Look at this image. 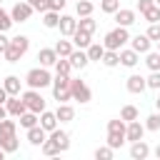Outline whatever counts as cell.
Wrapping results in <instances>:
<instances>
[{
	"label": "cell",
	"instance_id": "obj_22",
	"mask_svg": "<svg viewBox=\"0 0 160 160\" xmlns=\"http://www.w3.org/2000/svg\"><path fill=\"white\" fill-rule=\"evenodd\" d=\"M38 60H40V65H42V68H52V65H55V60H58L55 48H40V50H38Z\"/></svg>",
	"mask_w": 160,
	"mask_h": 160
},
{
	"label": "cell",
	"instance_id": "obj_29",
	"mask_svg": "<svg viewBox=\"0 0 160 160\" xmlns=\"http://www.w3.org/2000/svg\"><path fill=\"white\" fill-rule=\"evenodd\" d=\"M100 62H102L105 68H118V65H120V55H118V50H105L102 58H100Z\"/></svg>",
	"mask_w": 160,
	"mask_h": 160
},
{
	"label": "cell",
	"instance_id": "obj_10",
	"mask_svg": "<svg viewBox=\"0 0 160 160\" xmlns=\"http://www.w3.org/2000/svg\"><path fill=\"white\" fill-rule=\"evenodd\" d=\"M148 130H145V125L140 122V118L138 120H130L128 125H125V140L128 142H135V140H142V135H145Z\"/></svg>",
	"mask_w": 160,
	"mask_h": 160
},
{
	"label": "cell",
	"instance_id": "obj_27",
	"mask_svg": "<svg viewBox=\"0 0 160 160\" xmlns=\"http://www.w3.org/2000/svg\"><path fill=\"white\" fill-rule=\"evenodd\" d=\"M52 48H55V52H58V58H68V55H70V52L75 50V45H72V40H68V38H65V40H58V42H55Z\"/></svg>",
	"mask_w": 160,
	"mask_h": 160
},
{
	"label": "cell",
	"instance_id": "obj_28",
	"mask_svg": "<svg viewBox=\"0 0 160 160\" xmlns=\"http://www.w3.org/2000/svg\"><path fill=\"white\" fill-rule=\"evenodd\" d=\"M18 120H20V128H25V130H28V128H32V125H38V122H40V115H38V112H32V110H25Z\"/></svg>",
	"mask_w": 160,
	"mask_h": 160
},
{
	"label": "cell",
	"instance_id": "obj_18",
	"mask_svg": "<svg viewBox=\"0 0 160 160\" xmlns=\"http://www.w3.org/2000/svg\"><path fill=\"white\" fill-rule=\"evenodd\" d=\"M130 48H132L135 52L145 55L148 50H152V40H150L148 35H135V38H130Z\"/></svg>",
	"mask_w": 160,
	"mask_h": 160
},
{
	"label": "cell",
	"instance_id": "obj_35",
	"mask_svg": "<svg viewBox=\"0 0 160 160\" xmlns=\"http://www.w3.org/2000/svg\"><path fill=\"white\" fill-rule=\"evenodd\" d=\"M145 130H150V132H158L160 130V112H150L148 118H145Z\"/></svg>",
	"mask_w": 160,
	"mask_h": 160
},
{
	"label": "cell",
	"instance_id": "obj_49",
	"mask_svg": "<svg viewBox=\"0 0 160 160\" xmlns=\"http://www.w3.org/2000/svg\"><path fill=\"white\" fill-rule=\"evenodd\" d=\"M150 152H152V155H155V158L160 160V142H158V145H155V150H150Z\"/></svg>",
	"mask_w": 160,
	"mask_h": 160
},
{
	"label": "cell",
	"instance_id": "obj_11",
	"mask_svg": "<svg viewBox=\"0 0 160 160\" xmlns=\"http://www.w3.org/2000/svg\"><path fill=\"white\" fill-rule=\"evenodd\" d=\"M112 18H115V22H118V25L130 28V25L138 20V12H135V10H130V8H118V10L112 12Z\"/></svg>",
	"mask_w": 160,
	"mask_h": 160
},
{
	"label": "cell",
	"instance_id": "obj_6",
	"mask_svg": "<svg viewBox=\"0 0 160 160\" xmlns=\"http://www.w3.org/2000/svg\"><path fill=\"white\" fill-rule=\"evenodd\" d=\"M52 98L58 102H70V75H55L52 78Z\"/></svg>",
	"mask_w": 160,
	"mask_h": 160
},
{
	"label": "cell",
	"instance_id": "obj_23",
	"mask_svg": "<svg viewBox=\"0 0 160 160\" xmlns=\"http://www.w3.org/2000/svg\"><path fill=\"white\" fill-rule=\"evenodd\" d=\"M48 138H52V140L58 142V148H60V152H65V150L70 148V135H68L65 130H60V128H55V130H50V132H48Z\"/></svg>",
	"mask_w": 160,
	"mask_h": 160
},
{
	"label": "cell",
	"instance_id": "obj_45",
	"mask_svg": "<svg viewBox=\"0 0 160 160\" xmlns=\"http://www.w3.org/2000/svg\"><path fill=\"white\" fill-rule=\"evenodd\" d=\"M25 2H30L32 10H38V12H45L48 10V0H25Z\"/></svg>",
	"mask_w": 160,
	"mask_h": 160
},
{
	"label": "cell",
	"instance_id": "obj_2",
	"mask_svg": "<svg viewBox=\"0 0 160 160\" xmlns=\"http://www.w3.org/2000/svg\"><path fill=\"white\" fill-rule=\"evenodd\" d=\"M28 50H30V38H28V35H15V38H10V45H8V50L2 52V58H5L8 62H20V58H22Z\"/></svg>",
	"mask_w": 160,
	"mask_h": 160
},
{
	"label": "cell",
	"instance_id": "obj_1",
	"mask_svg": "<svg viewBox=\"0 0 160 160\" xmlns=\"http://www.w3.org/2000/svg\"><path fill=\"white\" fill-rule=\"evenodd\" d=\"M0 148H2L8 155L18 152L20 140H18V122H15V120H8V118L0 120Z\"/></svg>",
	"mask_w": 160,
	"mask_h": 160
},
{
	"label": "cell",
	"instance_id": "obj_44",
	"mask_svg": "<svg viewBox=\"0 0 160 160\" xmlns=\"http://www.w3.org/2000/svg\"><path fill=\"white\" fill-rule=\"evenodd\" d=\"M65 5H68V0H48V10H55V12H60Z\"/></svg>",
	"mask_w": 160,
	"mask_h": 160
},
{
	"label": "cell",
	"instance_id": "obj_21",
	"mask_svg": "<svg viewBox=\"0 0 160 160\" xmlns=\"http://www.w3.org/2000/svg\"><path fill=\"white\" fill-rule=\"evenodd\" d=\"M70 40H72V45H75V48H82V50H85V48L92 42V32H88V30H80V28H78V30L70 35Z\"/></svg>",
	"mask_w": 160,
	"mask_h": 160
},
{
	"label": "cell",
	"instance_id": "obj_36",
	"mask_svg": "<svg viewBox=\"0 0 160 160\" xmlns=\"http://www.w3.org/2000/svg\"><path fill=\"white\" fill-rule=\"evenodd\" d=\"M148 22H160V5H150L145 12H140Z\"/></svg>",
	"mask_w": 160,
	"mask_h": 160
},
{
	"label": "cell",
	"instance_id": "obj_24",
	"mask_svg": "<svg viewBox=\"0 0 160 160\" xmlns=\"http://www.w3.org/2000/svg\"><path fill=\"white\" fill-rule=\"evenodd\" d=\"M2 88L8 90V95H20V92H22V80H20L18 75H8V78L2 80Z\"/></svg>",
	"mask_w": 160,
	"mask_h": 160
},
{
	"label": "cell",
	"instance_id": "obj_40",
	"mask_svg": "<svg viewBox=\"0 0 160 160\" xmlns=\"http://www.w3.org/2000/svg\"><path fill=\"white\" fill-rule=\"evenodd\" d=\"M112 148L110 145H100L98 150H95V160H112Z\"/></svg>",
	"mask_w": 160,
	"mask_h": 160
},
{
	"label": "cell",
	"instance_id": "obj_43",
	"mask_svg": "<svg viewBox=\"0 0 160 160\" xmlns=\"http://www.w3.org/2000/svg\"><path fill=\"white\" fill-rule=\"evenodd\" d=\"M152 42H158L160 40V22H150V28H148V32H145Z\"/></svg>",
	"mask_w": 160,
	"mask_h": 160
},
{
	"label": "cell",
	"instance_id": "obj_33",
	"mask_svg": "<svg viewBox=\"0 0 160 160\" xmlns=\"http://www.w3.org/2000/svg\"><path fill=\"white\" fill-rule=\"evenodd\" d=\"M92 10H95V5H92V0H78V5H75V12H78V18H85V15H92Z\"/></svg>",
	"mask_w": 160,
	"mask_h": 160
},
{
	"label": "cell",
	"instance_id": "obj_8",
	"mask_svg": "<svg viewBox=\"0 0 160 160\" xmlns=\"http://www.w3.org/2000/svg\"><path fill=\"white\" fill-rule=\"evenodd\" d=\"M70 95H72V100H78L80 105H85V102H90L92 100V92H90V88L85 85V80H72L70 78Z\"/></svg>",
	"mask_w": 160,
	"mask_h": 160
},
{
	"label": "cell",
	"instance_id": "obj_16",
	"mask_svg": "<svg viewBox=\"0 0 160 160\" xmlns=\"http://www.w3.org/2000/svg\"><path fill=\"white\" fill-rule=\"evenodd\" d=\"M58 28H60V35H62V38H70V35L78 30V20H75L72 15H65V12H62V15H60Z\"/></svg>",
	"mask_w": 160,
	"mask_h": 160
},
{
	"label": "cell",
	"instance_id": "obj_53",
	"mask_svg": "<svg viewBox=\"0 0 160 160\" xmlns=\"http://www.w3.org/2000/svg\"><path fill=\"white\" fill-rule=\"evenodd\" d=\"M158 52H160V40H158Z\"/></svg>",
	"mask_w": 160,
	"mask_h": 160
},
{
	"label": "cell",
	"instance_id": "obj_38",
	"mask_svg": "<svg viewBox=\"0 0 160 160\" xmlns=\"http://www.w3.org/2000/svg\"><path fill=\"white\" fill-rule=\"evenodd\" d=\"M12 25H15V22H12L10 12H8V10H2V5H0V32H8Z\"/></svg>",
	"mask_w": 160,
	"mask_h": 160
},
{
	"label": "cell",
	"instance_id": "obj_12",
	"mask_svg": "<svg viewBox=\"0 0 160 160\" xmlns=\"http://www.w3.org/2000/svg\"><path fill=\"white\" fill-rule=\"evenodd\" d=\"M5 110H8V115H10V118H20L28 108H25V102H22V98H20V95H10V98L5 100Z\"/></svg>",
	"mask_w": 160,
	"mask_h": 160
},
{
	"label": "cell",
	"instance_id": "obj_26",
	"mask_svg": "<svg viewBox=\"0 0 160 160\" xmlns=\"http://www.w3.org/2000/svg\"><path fill=\"white\" fill-rule=\"evenodd\" d=\"M85 52H88V60H90V62H100L105 48H102V42H90V45L85 48Z\"/></svg>",
	"mask_w": 160,
	"mask_h": 160
},
{
	"label": "cell",
	"instance_id": "obj_41",
	"mask_svg": "<svg viewBox=\"0 0 160 160\" xmlns=\"http://www.w3.org/2000/svg\"><path fill=\"white\" fill-rule=\"evenodd\" d=\"M118 8H120V0H100V10L105 15H112Z\"/></svg>",
	"mask_w": 160,
	"mask_h": 160
},
{
	"label": "cell",
	"instance_id": "obj_55",
	"mask_svg": "<svg viewBox=\"0 0 160 160\" xmlns=\"http://www.w3.org/2000/svg\"><path fill=\"white\" fill-rule=\"evenodd\" d=\"M0 5H2V0H0Z\"/></svg>",
	"mask_w": 160,
	"mask_h": 160
},
{
	"label": "cell",
	"instance_id": "obj_46",
	"mask_svg": "<svg viewBox=\"0 0 160 160\" xmlns=\"http://www.w3.org/2000/svg\"><path fill=\"white\" fill-rule=\"evenodd\" d=\"M8 45H10V38H8L5 32H0V55L8 50Z\"/></svg>",
	"mask_w": 160,
	"mask_h": 160
},
{
	"label": "cell",
	"instance_id": "obj_20",
	"mask_svg": "<svg viewBox=\"0 0 160 160\" xmlns=\"http://www.w3.org/2000/svg\"><path fill=\"white\" fill-rule=\"evenodd\" d=\"M148 155H150V145H148L145 140L130 142V158H132V160H145Z\"/></svg>",
	"mask_w": 160,
	"mask_h": 160
},
{
	"label": "cell",
	"instance_id": "obj_19",
	"mask_svg": "<svg viewBox=\"0 0 160 160\" xmlns=\"http://www.w3.org/2000/svg\"><path fill=\"white\" fill-rule=\"evenodd\" d=\"M55 118H58V122H72L75 120V108L70 102H58Z\"/></svg>",
	"mask_w": 160,
	"mask_h": 160
},
{
	"label": "cell",
	"instance_id": "obj_48",
	"mask_svg": "<svg viewBox=\"0 0 160 160\" xmlns=\"http://www.w3.org/2000/svg\"><path fill=\"white\" fill-rule=\"evenodd\" d=\"M8 98H10V95H8V90L0 85V105H5V100H8Z\"/></svg>",
	"mask_w": 160,
	"mask_h": 160
},
{
	"label": "cell",
	"instance_id": "obj_37",
	"mask_svg": "<svg viewBox=\"0 0 160 160\" xmlns=\"http://www.w3.org/2000/svg\"><path fill=\"white\" fill-rule=\"evenodd\" d=\"M145 65H148L150 70H160V52L148 50V52H145Z\"/></svg>",
	"mask_w": 160,
	"mask_h": 160
},
{
	"label": "cell",
	"instance_id": "obj_51",
	"mask_svg": "<svg viewBox=\"0 0 160 160\" xmlns=\"http://www.w3.org/2000/svg\"><path fill=\"white\" fill-rule=\"evenodd\" d=\"M155 108H158V112H160V95H158V100H155Z\"/></svg>",
	"mask_w": 160,
	"mask_h": 160
},
{
	"label": "cell",
	"instance_id": "obj_15",
	"mask_svg": "<svg viewBox=\"0 0 160 160\" xmlns=\"http://www.w3.org/2000/svg\"><path fill=\"white\" fill-rule=\"evenodd\" d=\"M45 138H48V130L40 128V122L32 125V128H28V142H30L32 148H40V145L45 142Z\"/></svg>",
	"mask_w": 160,
	"mask_h": 160
},
{
	"label": "cell",
	"instance_id": "obj_54",
	"mask_svg": "<svg viewBox=\"0 0 160 160\" xmlns=\"http://www.w3.org/2000/svg\"><path fill=\"white\" fill-rule=\"evenodd\" d=\"M155 5H160V0H155Z\"/></svg>",
	"mask_w": 160,
	"mask_h": 160
},
{
	"label": "cell",
	"instance_id": "obj_50",
	"mask_svg": "<svg viewBox=\"0 0 160 160\" xmlns=\"http://www.w3.org/2000/svg\"><path fill=\"white\" fill-rule=\"evenodd\" d=\"M2 118H8V110H5V105H0V120Z\"/></svg>",
	"mask_w": 160,
	"mask_h": 160
},
{
	"label": "cell",
	"instance_id": "obj_7",
	"mask_svg": "<svg viewBox=\"0 0 160 160\" xmlns=\"http://www.w3.org/2000/svg\"><path fill=\"white\" fill-rule=\"evenodd\" d=\"M20 98H22V102H25V108H28V110H32V112H38V115L45 110V98H42V92H40V90L28 88V90H22V92H20Z\"/></svg>",
	"mask_w": 160,
	"mask_h": 160
},
{
	"label": "cell",
	"instance_id": "obj_9",
	"mask_svg": "<svg viewBox=\"0 0 160 160\" xmlns=\"http://www.w3.org/2000/svg\"><path fill=\"white\" fill-rule=\"evenodd\" d=\"M32 12H35V10H32V5H30V2L18 0V2L12 5V10H10V18H12V22H28Z\"/></svg>",
	"mask_w": 160,
	"mask_h": 160
},
{
	"label": "cell",
	"instance_id": "obj_32",
	"mask_svg": "<svg viewBox=\"0 0 160 160\" xmlns=\"http://www.w3.org/2000/svg\"><path fill=\"white\" fill-rule=\"evenodd\" d=\"M52 68H55V75H70V72H72V65H70L68 58H58Z\"/></svg>",
	"mask_w": 160,
	"mask_h": 160
},
{
	"label": "cell",
	"instance_id": "obj_47",
	"mask_svg": "<svg viewBox=\"0 0 160 160\" xmlns=\"http://www.w3.org/2000/svg\"><path fill=\"white\" fill-rule=\"evenodd\" d=\"M150 5H155V0H138V10H140V12H145Z\"/></svg>",
	"mask_w": 160,
	"mask_h": 160
},
{
	"label": "cell",
	"instance_id": "obj_17",
	"mask_svg": "<svg viewBox=\"0 0 160 160\" xmlns=\"http://www.w3.org/2000/svg\"><path fill=\"white\" fill-rule=\"evenodd\" d=\"M118 55H120V65H125V68H135L140 62V52H135L132 48H120Z\"/></svg>",
	"mask_w": 160,
	"mask_h": 160
},
{
	"label": "cell",
	"instance_id": "obj_25",
	"mask_svg": "<svg viewBox=\"0 0 160 160\" xmlns=\"http://www.w3.org/2000/svg\"><path fill=\"white\" fill-rule=\"evenodd\" d=\"M40 128H45L48 132L58 128V118H55V110H42V112H40Z\"/></svg>",
	"mask_w": 160,
	"mask_h": 160
},
{
	"label": "cell",
	"instance_id": "obj_13",
	"mask_svg": "<svg viewBox=\"0 0 160 160\" xmlns=\"http://www.w3.org/2000/svg\"><path fill=\"white\" fill-rule=\"evenodd\" d=\"M125 88H128V92H132V95H142L145 90H148V82H145V78L142 75H130L128 80H125Z\"/></svg>",
	"mask_w": 160,
	"mask_h": 160
},
{
	"label": "cell",
	"instance_id": "obj_52",
	"mask_svg": "<svg viewBox=\"0 0 160 160\" xmlns=\"http://www.w3.org/2000/svg\"><path fill=\"white\" fill-rule=\"evenodd\" d=\"M5 155H8V152H5V150H2V148H0V160H2V158H5Z\"/></svg>",
	"mask_w": 160,
	"mask_h": 160
},
{
	"label": "cell",
	"instance_id": "obj_42",
	"mask_svg": "<svg viewBox=\"0 0 160 160\" xmlns=\"http://www.w3.org/2000/svg\"><path fill=\"white\" fill-rule=\"evenodd\" d=\"M145 82H148L150 90H160V70H150V75L145 78Z\"/></svg>",
	"mask_w": 160,
	"mask_h": 160
},
{
	"label": "cell",
	"instance_id": "obj_34",
	"mask_svg": "<svg viewBox=\"0 0 160 160\" xmlns=\"http://www.w3.org/2000/svg\"><path fill=\"white\" fill-rule=\"evenodd\" d=\"M120 118H122L125 122H130V120H138V118H140V110H138L135 105H122V110H120Z\"/></svg>",
	"mask_w": 160,
	"mask_h": 160
},
{
	"label": "cell",
	"instance_id": "obj_31",
	"mask_svg": "<svg viewBox=\"0 0 160 160\" xmlns=\"http://www.w3.org/2000/svg\"><path fill=\"white\" fill-rule=\"evenodd\" d=\"M58 22H60V12H55V10H45L42 12V25L45 28H58Z\"/></svg>",
	"mask_w": 160,
	"mask_h": 160
},
{
	"label": "cell",
	"instance_id": "obj_4",
	"mask_svg": "<svg viewBox=\"0 0 160 160\" xmlns=\"http://www.w3.org/2000/svg\"><path fill=\"white\" fill-rule=\"evenodd\" d=\"M25 82H28V88H35V90H42V88H48V85H52V75H50V70L48 68H32V70H28V75H25Z\"/></svg>",
	"mask_w": 160,
	"mask_h": 160
},
{
	"label": "cell",
	"instance_id": "obj_14",
	"mask_svg": "<svg viewBox=\"0 0 160 160\" xmlns=\"http://www.w3.org/2000/svg\"><path fill=\"white\" fill-rule=\"evenodd\" d=\"M68 60H70V65H72V70H85L88 68V52L82 50V48H75L70 55H68Z\"/></svg>",
	"mask_w": 160,
	"mask_h": 160
},
{
	"label": "cell",
	"instance_id": "obj_30",
	"mask_svg": "<svg viewBox=\"0 0 160 160\" xmlns=\"http://www.w3.org/2000/svg\"><path fill=\"white\" fill-rule=\"evenodd\" d=\"M40 150H42V155H48V158H55V155H60V148H58V142H55L52 138H45V142L40 145Z\"/></svg>",
	"mask_w": 160,
	"mask_h": 160
},
{
	"label": "cell",
	"instance_id": "obj_3",
	"mask_svg": "<svg viewBox=\"0 0 160 160\" xmlns=\"http://www.w3.org/2000/svg\"><path fill=\"white\" fill-rule=\"evenodd\" d=\"M125 120L122 118H112V120H108V145L112 148V150H118V148H122L128 140H125Z\"/></svg>",
	"mask_w": 160,
	"mask_h": 160
},
{
	"label": "cell",
	"instance_id": "obj_5",
	"mask_svg": "<svg viewBox=\"0 0 160 160\" xmlns=\"http://www.w3.org/2000/svg\"><path fill=\"white\" fill-rule=\"evenodd\" d=\"M125 42H130V32H128V28L118 25L115 30H110V32L105 35L102 48H105V50H120V48H125Z\"/></svg>",
	"mask_w": 160,
	"mask_h": 160
},
{
	"label": "cell",
	"instance_id": "obj_39",
	"mask_svg": "<svg viewBox=\"0 0 160 160\" xmlns=\"http://www.w3.org/2000/svg\"><path fill=\"white\" fill-rule=\"evenodd\" d=\"M78 28H80V30H88V32H95L98 22L92 20V15H85V18H80V20H78Z\"/></svg>",
	"mask_w": 160,
	"mask_h": 160
}]
</instances>
